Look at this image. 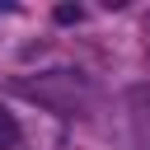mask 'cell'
I'll use <instances>...</instances> for the list:
<instances>
[{
	"label": "cell",
	"mask_w": 150,
	"mask_h": 150,
	"mask_svg": "<svg viewBox=\"0 0 150 150\" xmlns=\"http://www.w3.org/2000/svg\"><path fill=\"white\" fill-rule=\"evenodd\" d=\"M14 89L23 98H38L56 112H84L94 103V84L84 70H42V75H23L14 80Z\"/></svg>",
	"instance_id": "6da1fadb"
},
{
	"label": "cell",
	"mask_w": 150,
	"mask_h": 150,
	"mask_svg": "<svg viewBox=\"0 0 150 150\" xmlns=\"http://www.w3.org/2000/svg\"><path fill=\"white\" fill-rule=\"evenodd\" d=\"M19 141H23V131H19L14 112H5V108H0V150H19Z\"/></svg>",
	"instance_id": "7a4b0ae2"
},
{
	"label": "cell",
	"mask_w": 150,
	"mask_h": 150,
	"mask_svg": "<svg viewBox=\"0 0 150 150\" xmlns=\"http://www.w3.org/2000/svg\"><path fill=\"white\" fill-rule=\"evenodd\" d=\"M56 23H80V5H56Z\"/></svg>",
	"instance_id": "3957f363"
}]
</instances>
